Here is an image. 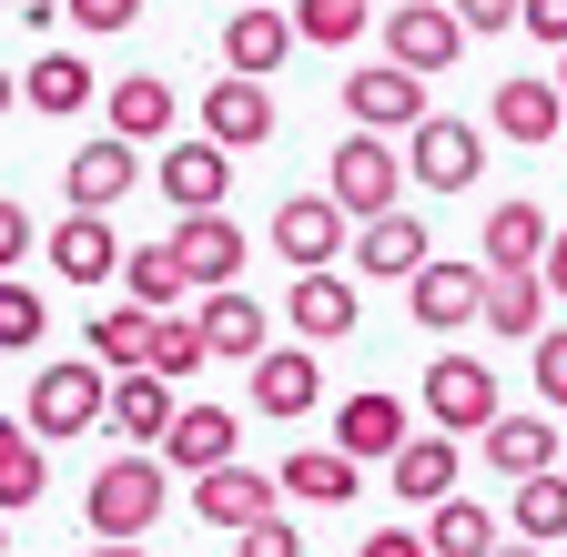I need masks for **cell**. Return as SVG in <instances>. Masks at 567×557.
<instances>
[{
  "label": "cell",
  "instance_id": "1",
  "mask_svg": "<svg viewBox=\"0 0 567 557\" xmlns=\"http://www.w3.org/2000/svg\"><path fill=\"white\" fill-rule=\"evenodd\" d=\"M163 497H173L163 446H122L112 466H92V486H82V517H92V537H142V527L163 517Z\"/></svg>",
  "mask_w": 567,
  "mask_h": 557
},
{
  "label": "cell",
  "instance_id": "2",
  "mask_svg": "<svg viewBox=\"0 0 567 557\" xmlns=\"http://www.w3.org/2000/svg\"><path fill=\"white\" fill-rule=\"evenodd\" d=\"M405 183H415V173H405V153L385 143V132H354V122H344V143H334V163H324V193L344 203V214H354V224H365V214H395Z\"/></svg>",
  "mask_w": 567,
  "mask_h": 557
},
{
  "label": "cell",
  "instance_id": "3",
  "mask_svg": "<svg viewBox=\"0 0 567 557\" xmlns=\"http://www.w3.org/2000/svg\"><path fill=\"white\" fill-rule=\"evenodd\" d=\"M102 375H112L102 355L41 365V375H31V436H41V446H61V436H92V426H102V405H112V385H102Z\"/></svg>",
  "mask_w": 567,
  "mask_h": 557
},
{
  "label": "cell",
  "instance_id": "4",
  "mask_svg": "<svg viewBox=\"0 0 567 557\" xmlns=\"http://www.w3.org/2000/svg\"><path fill=\"white\" fill-rule=\"evenodd\" d=\"M344 122L354 132H395V143H405V132L425 122V72H405L395 51L385 61H354V72H344Z\"/></svg>",
  "mask_w": 567,
  "mask_h": 557
},
{
  "label": "cell",
  "instance_id": "5",
  "mask_svg": "<svg viewBox=\"0 0 567 557\" xmlns=\"http://www.w3.org/2000/svg\"><path fill=\"white\" fill-rule=\"evenodd\" d=\"M425 415H436L446 436H486L496 415H507V385H496L476 355H436L425 365Z\"/></svg>",
  "mask_w": 567,
  "mask_h": 557
},
{
  "label": "cell",
  "instance_id": "6",
  "mask_svg": "<svg viewBox=\"0 0 567 557\" xmlns=\"http://www.w3.org/2000/svg\"><path fill=\"white\" fill-rule=\"evenodd\" d=\"M405 314H415L425 334L486 324V264H436V254H425V264L405 274Z\"/></svg>",
  "mask_w": 567,
  "mask_h": 557
},
{
  "label": "cell",
  "instance_id": "7",
  "mask_svg": "<svg viewBox=\"0 0 567 557\" xmlns=\"http://www.w3.org/2000/svg\"><path fill=\"white\" fill-rule=\"evenodd\" d=\"M405 173H415L425 193H476V173H486V143H476V122H446V112H425V122L405 132Z\"/></svg>",
  "mask_w": 567,
  "mask_h": 557
},
{
  "label": "cell",
  "instance_id": "8",
  "mask_svg": "<svg viewBox=\"0 0 567 557\" xmlns=\"http://www.w3.org/2000/svg\"><path fill=\"white\" fill-rule=\"evenodd\" d=\"M344 244H354V214H344L334 193H295V203L274 214V254L295 264V274H305V264H334Z\"/></svg>",
  "mask_w": 567,
  "mask_h": 557
},
{
  "label": "cell",
  "instance_id": "9",
  "mask_svg": "<svg viewBox=\"0 0 567 557\" xmlns=\"http://www.w3.org/2000/svg\"><path fill=\"white\" fill-rule=\"evenodd\" d=\"M385 51L405 61V72H446V61L466 51L456 0H405V11H385Z\"/></svg>",
  "mask_w": 567,
  "mask_h": 557
},
{
  "label": "cell",
  "instance_id": "10",
  "mask_svg": "<svg viewBox=\"0 0 567 557\" xmlns=\"http://www.w3.org/2000/svg\"><path fill=\"white\" fill-rule=\"evenodd\" d=\"M405 436H415V426H405V395H385V385H354V395L334 405V446H344L354 466H385Z\"/></svg>",
  "mask_w": 567,
  "mask_h": 557
},
{
  "label": "cell",
  "instance_id": "11",
  "mask_svg": "<svg viewBox=\"0 0 567 557\" xmlns=\"http://www.w3.org/2000/svg\"><path fill=\"white\" fill-rule=\"evenodd\" d=\"M274 497H284V476L234 466V456L193 476V517H203V527H254V517H274Z\"/></svg>",
  "mask_w": 567,
  "mask_h": 557
},
{
  "label": "cell",
  "instance_id": "12",
  "mask_svg": "<svg viewBox=\"0 0 567 557\" xmlns=\"http://www.w3.org/2000/svg\"><path fill=\"white\" fill-rule=\"evenodd\" d=\"M173 254H183V274H193V295H213V285H244V224H224V203L213 214H183L173 224Z\"/></svg>",
  "mask_w": 567,
  "mask_h": 557
},
{
  "label": "cell",
  "instance_id": "13",
  "mask_svg": "<svg viewBox=\"0 0 567 557\" xmlns=\"http://www.w3.org/2000/svg\"><path fill=\"white\" fill-rule=\"evenodd\" d=\"M486 122L507 132V143H567V92H557V72L547 82L537 72H507L496 102H486Z\"/></svg>",
  "mask_w": 567,
  "mask_h": 557
},
{
  "label": "cell",
  "instance_id": "14",
  "mask_svg": "<svg viewBox=\"0 0 567 557\" xmlns=\"http://www.w3.org/2000/svg\"><path fill=\"white\" fill-rule=\"evenodd\" d=\"M122 234H112V214H82V203H71V224H51V274L61 285H112L122 274Z\"/></svg>",
  "mask_w": 567,
  "mask_h": 557
},
{
  "label": "cell",
  "instance_id": "15",
  "mask_svg": "<svg viewBox=\"0 0 567 557\" xmlns=\"http://www.w3.org/2000/svg\"><path fill=\"white\" fill-rule=\"evenodd\" d=\"M102 415H112V436H122V446H163V426L183 415V395H173V375H153V365H122Z\"/></svg>",
  "mask_w": 567,
  "mask_h": 557
},
{
  "label": "cell",
  "instance_id": "16",
  "mask_svg": "<svg viewBox=\"0 0 567 557\" xmlns=\"http://www.w3.org/2000/svg\"><path fill=\"white\" fill-rule=\"evenodd\" d=\"M203 132H213L224 153H254V143H274V92H264L254 72H224V82L203 92Z\"/></svg>",
  "mask_w": 567,
  "mask_h": 557
},
{
  "label": "cell",
  "instance_id": "17",
  "mask_svg": "<svg viewBox=\"0 0 567 557\" xmlns=\"http://www.w3.org/2000/svg\"><path fill=\"white\" fill-rule=\"evenodd\" d=\"M547 234H557V224L537 214V203L507 193V203L476 224V264H486V274H527V264H547Z\"/></svg>",
  "mask_w": 567,
  "mask_h": 557
},
{
  "label": "cell",
  "instance_id": "18",
  "mask_svg": "<svg viewBox=\"0 0 567 557\" xmlns=\"http://www.w3.org/2000/svg\"><path fill=\"white\" fill-rule=\"evenodd\" d=\"M163 193H173V214H213V203L234 193V153L213 143H163Z\"/></svg>",
  "mask_w": 567,
  "mask_h": 557
},
{
  "label": "cell",
  "instance_id": "19",
  "mask_svg": "<svg viewBox=\"0 0 567 557\" xmlns=\"http://www.w3.org/2000/svg\"><path fill=\"white\" fill-rule=\"evenodd\" d=\"M284 324H295L305 344H334V334H354V285L334 264H305L295 274V295H284Z\"/></svg>",
  "mask_w": 567,
  "mask_h": 557
},
{
  "label": "cell",
  "instance_id": "20",
  "mask_svg": "<svg viewBox=\"0 0 567 557\" xmlns=\"http://www.w3.org/2000/svg\"><path fill=\"white\" fill-rule=\"evenodd\" d=\"M385 476H395V497H405V507H436V497H456L466 456H456V436L436 426V436H405V446L385 456Z\"/></svg>",
  "mask_w": 567,
  "mask_h": 557
},
{
  "label": "cell",
  "instance_id": "21",
  "mask_svg": "<svg viewBox=\"0 0 567 557\" xmlns=\"http://www.w3.org/2000/svg\"><path fill=\"white\" fill-rule=\"evenodd\" d=\"M295 41H305L295 11H254V0H234V21H224V61H234V72H254V82H274Z\"/></svg>",
  "mask_w": 567,
  "mask_h": 557
},
{
  "label": "cell",
  "instance_id": "22",
  "mask_svg": "<svg viewBox=\"0 0 567 557\" xmlns=\"http://www.w3.org/2000/svg\"><path fill=\"white\" fill-rule=\"evenodd\" d=\"M244 375H254V405H264V415H284V426H295V415H315V385H324L305 344H264Z\"/></svg>",
  "mask_w": 567,
  "mask_h": 557
},
{
  "label": "cell",
  "instance_id": "23",
  "mask_svg": "<svg viewBox=\"0 0 567 557\" xmlns=\"http://www.w3.org/2000/svg\"><path fill=\"white\" fill-rule=\"evenodd\" d=\"M193 314H203V344H213V355H234V365H254L264 344H274V324H264V305H254L244 285H213Z\"/></svg>",
  "mask_w": 567,
  "mask_h": 557
},
{
  "label": "cell",
  "instance_id": "24",
  "mask_svg": "<svg viewBox=\"0 0 567 557\" xmlns=\"http://www.w3.org/2000/svg\"><path fill=\"white\" fill-rule=\"evenodd\" d=\"M132 183H142L132 132H112V143H82V153H71V203H82V214H112Z\"/></svg>",
  "mask_w": 567,
  "mask_h": 557
},
{
  "label": "cell",
  "instance_id": "25",
  "mask_svg": "<svg viewBox=\"0 0 567 557\" xmlns=\"http://www.w3.org/2000/svg\"><path fill=\"white\" fill-rule=\"evenodd\" d=\"M425 254L436 244H425V224H405V214H365L354 224V274H375V285H405Z\"/></svg>",
  "mask_w": 567,
  "mask_h": 557
},
{
  "label": "cell",
  "instance_id": "26",
  "mask_svg": "<svg viewBox=\"0 0 567 557\" xmlns=\"http://www.w3.org/2000/svg\"><path fill=\"white\" fill-rule=\"evenodd\" d=\"M234 446H244L234 405H183L173 426H163V466H193V476H203V466H224Z\"/></svg>",
  "mask_w": 567,
  "mask_h": 557
},
{
  "label": "cell",
  "instance_id": "27",
  "mask_svg": "<svg viewBox=\"0 0 567 557\" xmlns=\"http://www.w3.org/2000/svg\"><path fill=\"white\" fill-rule=\"evenodd\" d=\"M476 446H486V466L507 476V486H517V476H537V466H567V456H557V426H547V415H517V405L496 415Z\"/></svg>",
  "mask_w": 567,
  "mask_h": 557
},
{
  "label": "cell",
  "instance_id": "28",
  "mask_svg": "<svg viewBox=\"0 0 567 557\" xmlns=\"http://www.w3.org/2000/svg\"><path fill=\"white\" fill-rule=\"evenodd\" d=\"M547 305H557V295H547L537 264H527V274H486V324L507 334V344H537V334H547Z\"/></svg>",
  "mask_w": 567,
  "mask_h": 557
},
{
  "label": "cell",
  "instance_id": "29",
  "mask_svg": "<svg viewBox=\"0 0 567 557\" xmlns=\"http://www.w3.org/2000/svg\"><path fill=\"white\" fill-rule=\"evenodd\" d=\"M274 476H284V497H295V507H344V497H354V476H365V466H354L344 446H295V456L274 466Z\"/></svg>",
  "mask_w": 567,
  "mask_h": 557
},
{
  "label": "cell",
  "instance_id": "30",
  "mask_svg": "<svg viewBox=\"0 0 567 557\" xmlns=\"http://www.w3.org/2000/svg\"><path fill=\"white\" fill-rule=\"evenodd\" d=\"M153 324H163V314H153V305H142V295H122V305H102V314H92V355H102L112 375H122V365H153Z\"/></svg>",
  "mask_w": 567,
  "mask_h": 557
},
{
  "label": "cell",
  "instance_id": "31",
  "mask_svg": "<svg viewBox=\"0 0 567 557\" xmlns=\"http://www.w3.org/2000/svg\"><path fill=\"white\" fill-rule=\"evenodd\" d=\"M122 295H142L153 314H173V305H193V274H183L173 244H132L122 254Z\"/></svg>",
  "mask_w": 567,
  "mask_h": 557
},
{
  "label": "cell",
  "instance_id": "32",
  "mask_svg": "<svg viewBox=\"0 0 567 557\" xmlns=\"http://www.w3.org/2000/svg\"><path fill=\"white\" fill-rule=\"evenodd\" d=\"M173 82L163 72H132V82H112V132H132V143H163V132H173Z\"/></svg>",
  "mask_w": 567,
  "mask_h": 557
},
{
  "label": "cell",
  "instance_id": "33",
  "mask_svg": "<svg viewBox=\"0 0 567 557\" xmlns=\"http://www.w3.org/2000/svg\"><path fill=\"white\" fill-rule=\"evenodd\" d=\"M41 486H51V466H41V436H31V426H11V415H0V517L41 507Z\"/></svg>",
  "mask_w": 567,
  "mask_h": 557
},
{
  "label": "cell",
  "instance_id": "34",
  "mask_svg": "<svg viewBox=\"0 0 567 557\" xmlns=\"http://www.w3.org/2000/svg\"><path fill=\"white\" fill-rule=\"evenodd\" d=\"M82 102H92V61H82V51H31V112L71 122Z\"/></svg>",
  "mask_w": 567,
  "mask_h": 557
},
{
  "label": "cell",
  "instance_id": "35",
  "mask_svg": "<svg viewBox=\"0 0 567 557\" xmlns=\"http://www.w3.org/2000/svg\"><path fill=\"white\" fill-rule=\"evenodd\" d=\"M425 547H436V557H486V547H496V517H486L476 497H436V527H425Z\"/></svg>",
  "mask_w": 567,
  "mask_h": 557
},
{
  "label": "cell",
  "instance_id": "36",
  "mask_svg": "<svg viewBox=\"0 0 567 557\" xmlns=\"http://www.w3.org/2000/svg\"><path fill=\"white\" fill-rule=\"evenodd\" d=\"M203 365H213V344H203V314H183V305H173V314L153 324V375H173V385H183V375H203Z\"/></svg>",
  "mask_w": 567,
  "mask_h": 557
},
{
  "label": "cell",
  "instance_id": "37",
  "mask_svg": "<svg viewBox=\"0 0 567 557\" xmlns=\"http://www.w3.org/2000/svg\"><path fill=\"white\" fill-rule=\"evenodd\" d=\"M517 537H567V466L517 476Z\"/></svg>",
  "mask_w": 567,
  "mask_h": 557
},
{
  "label": "cell",
  "instance_id": "38",
  "mask_svg": "<svg viewBox=\"0 0 567 557\" xmlns=\"http://www.w3.org/2000/svg\"><path fill=\"white\" fill-rule=\"evenodd\" d=\"M365 11H375V0H295V31H305L315 51H354Z\"/></svg>",
  "mask_w": 567,
  "mask_h": 557
},
{
  "label": "cell",
  "instance_id": "39",
  "mask_svg": "<svg viewBox=\"0 0 567 557\" xmlns=\"http://www.w3.org/2000/svg\"><path fill=\"white\" fill-rule=\"evenodd\" d=\"M41 324H51V305L21 285V274H0V355H21V344H41Z\"/></svg>",
  "mask_w": 567,
  "mask_h": 557
},
{
  "label": "cell",
  "instance_id": "40",
  "mask_svg": "<svg viewBox=\"0 0 567 557\" xmlns=\"http://www.w3.org/2000/svg\"><path fill=\"white\" fill-rule=\"evenodd\" d=\"M527 375H537V395H547V405H567V324H547V334L527 344Z\"/></svg>",
  "mask_w": 567,
  "mask_h": 557
},
{
  "label": "cell",
  "instance_id": "41",
  "mask_svg": "<svg viewBox=\"0 0 567 557\" xmlns=\"http://www.w3.org/2000/svg\"><path fill=\"white\" fill-rule=\"evenodd\" d=\"M234 557H305V537L284 517H254V527H234Z\"/></svg>",
  "mask_w": 567,
  "mask_h": 557
},
{
  "label": "cell",
  "instance_id": "42",
  "mask_svg": "<svg viewBox=\"0 0 567 557\" xmlns=\"http://www.w3.org/2000/svg\"><path fill=\"white\" fill-rule=\"evenodd\" d=\"M61 11L82 21V31H132V21H142V0H61Z\"/></svg>",
  "mask_w": 567,
  "mask_h": 557
},
{
  "label": "cell",
  "instance_id": "43",
  "mask_svg": "<svg viewBox=\"0 0 567 557\" xmlns=\"http://www.w3.org/2000/svg\"><path fill=\"white\" fill-rule=\"evenodd\" d=\"M21 254H31V214L0 193V274H21Z\"/></svg>",
  "mask_w": 567,
  "mask_h": 557
},
{
  "label": "cell",
  "instance_id": "44",
  "mask_svg": "<svg viewBox=\"0 0 567 557\" xmlns=\"http://www.w3.org/2000/svg\"><path fill=\"white\" fill-rule=\"evenodd\" d=\"M517 31H537L547 51H567V0H527V11H517Z\"/></svg>",
  "mask_w": 567,
  "mask_h": 557
},
{
  "label": "cell",
  "instance_id": "45",
  "mask_svg": "<svg viewBox=\"0 0 567 557\" xmlns=\"http://www.w3.org/2000/svg\"><path fill=\"white\" fill-rule=\"evenodd\" d=\"M517 11H527V0H456L466 31H517Z\"/></svg>",
  "mask_w": 567,
  "mask_h": 557
},
{
  "label": "cell",
  "instance_id": "46",
  "mask_svg": "<svg viewBox=\"0 0 567 557\" xmlns=\"http://www.w3.org/2000/svg\"><path fill=\"white\" fill-rule=\"evenodd\" d=\"M354 557H436V547H425L415 527H375V537H365V547H354Z\"/></svg>",
  "mask_w": 567,
  "mask_h": 557
},
{
  "label": "cell",
  "instance_id": "47",
  "mask_svg": "<svg viewBox=\"0 0 567 557\" xmlns=\"http://www.w3.org/2000/svg\"><path fill=\"white\" fill-rule=\"evenodd\" d=\"M537 274H547V295H557V305H567V224H557V234H547V264H537Z\"/></svg>",
  "mask_w": 567,
  "mask_h": 557
},
{
  "label": "cell",
  "instance_id": "48",
  "mask_svg": "<svg viewBox=\"0 0 567 557\" xmlns=\"http://www.w3.org/2000/svg\"><path fill=\"white\" fill-rule=\"evenodd\" d=\"M82 557H142V547H132V537H92Z\"/></svg>",
  "mask_w": 567,
  "mask_h": 557
},
{
  "label": "cell",
  "instance_id": "49",
  "mask_svg": "<svg viewBox=\"0 0 567 557\" xmlns=\"http://www.w3.org/2000/svg\"><path fill=\"white\" fill-rule=\"evenodd\" d=\"M486 557H547V537H527V547H507V537H496V547H486Z\"/></svg>",
  "mask_w": 567,
  "mask_h": 557
},
{
  "label": "cell",
  "instance_id": "50",
  "mask_svg": "<svg viewBox=\"0 0 567 557\" xmlns=\"http://www.w3.org/2000/svg\"><path fill=\"white\" fill-rule=\"evenodd\" d=\"M11 102H21V82H11V72H0V112H11Z\"/></svg>",
  "mask_w": 567,
  "mask_h": 557
},
{
  "label": "cell",
  "instance_id": "51",
  "mask_svg": "<svg viewBox=\"0 0 567 557\" xmlns=\"http://www.w3.org/2000/svg\"><path fill=\"white\" fill-rule=\"evenodd\" d=\"M11 11H31V21H51V0H11Z\"/></svg>",
  "mask_w": 567,
  "mask_h": 557
},
{
  "label": "cell",
  "instance_id": "52",
  "mask_svg": "<svg viewBox=\"0 0 567 557\" xmlns=\"http://www.w3.org/2000/svg\"><path fill=\"white\" fill-rule=\"evenodd\" d=\"M557 92H567V51H557Z\"/></svg>",
  "mask_w": 567,
  "mask_h": 557
}]
</instances>
